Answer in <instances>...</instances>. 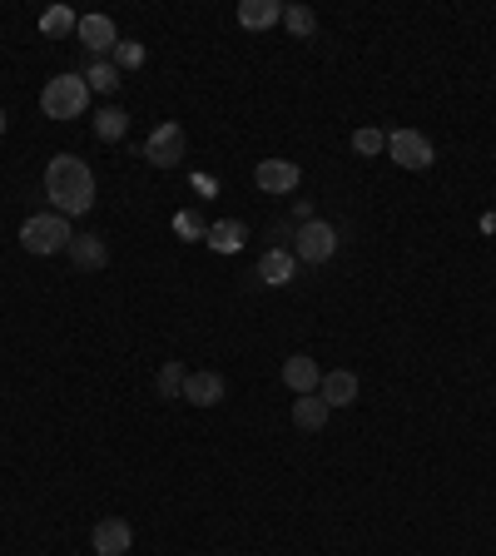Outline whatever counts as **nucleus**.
Listing matches in <instances>:
<instances>
[{
  "label": "nucleus",
  "mask_w": 496,
  "mask_h": 556,
  "mask_svg": "<svg viewBox=\"0 0 496 556\" xmlns=\"http://www.w3.org/2000/svg\"><path fill=\"white\" fill-rule=\"evenodd\" d=\"M45 194L55 204V214H90L95 204V174L80 154H55L50 169H45Z\"/></svg>",
  "instance_id": "f257e3e1"
},
{
  "label": "nucleus",
  "mask_w": 496,
  "mask_h": 556,
  "mask_svg": "<svg viewBox=\"0 0 496 556\" xmlns=\"http://www.w3.org/2000/svg\"><path fill=\"white\" fill-rule=\"evenodd\" d=\"M70 239H75V229H70L65 214H35V219L20 224V249H25V254H40V259L65 254Z\"/></svg>",
  "instance_id": "f03ea898"
},
{
  "label": "nucleus",
  "mask_w": 496,
  "mask_h": 556,
  "mask_svg": "<svg viewBox=\"0 0 496 556\" xmlns=\"http://www.w3.org/2000/svg\"><path fill=\"white\" fill-rule=\"evenodd\" d=\"M40 110H45V120H80V115L90 110V85H85V75H55V80L45 85V95H40Z\"/></svg>",
  "instance_id": "7ed1b4c3"
},
{
  "label": "nucleus",
  "mask_w": 496,
  "mask_h": 556,
  "mask_svg": "<svg viewBox=\"0 0 496 556\" xmlns=\"http://www.w3.org/2000/svg\"><path fill=\"white\" fill-rule=\"evenodd\" d=\"M333 254H338V229L323 224V219H308L293 239V259L298 264H328Z\"/></svg>",
  "instance_id": "20e7f679"
},
{
  "label": "nucleus",
  "mask_w": 496,
  "mask_h": 556,
  "mask_svg": "<svg viewBox=\"0 0 496 556\" xmlns=\"http://www.w3.org/2000/svg\"><path fill=\"white\" fill-rule=\"evenodd\" d=\"M387 154H392V164H402V169H427L437 154H432V139L417 135V130H392L387 135Z\"/></svg>",
  "instance_id": "39448f33"
},
{
  "label": "nucleus",
  "mask_w": 496,
  "mask_h": 556,
  "mask_svg": "<svg viewBox=\"0 0 496 556\" xmlns=\"http://www.w3.org/2000/svg\"><path fill=\"white\" fill-rule=\"evenodd\" d=\"M184 149H189V139H184V130L169 120V125H159L154 135L144 139V159L149 164H159V169H174L179 159H184Z\"/></svg>",
  "instance_id": "423d86ee"
},
{
  "label": "nucleus",
  "mask_w": 496,
  "mask_h": 556,
  "mask_svg": "<svg viewBox=\"0 0 496 556\" xmlns=\"http://www.w3.org/2000/svg\"><path fill=\"white\" fill-rule=\"evenodd\" d=\"M253 184H258L263 194H293V189L303 184V169H298L293 159H263V164L253 169Z\"/></svg>",
  "instance_id": "0eeeda50"
},
{
  "label": "nucleus",
  "mask_w": 496,
  "mask_h": 556,
  "mask_svg": "<svg viewBox=\"0 0 496 556\" xmlns=\"http://www.w3.org/2000/svg\"><path fill=\"white\" fill-rule=\"evenodd\" d=\"M90 547H95V556H124L134 547V527L124 517H105V522H95Z\"/></svg>",
  "instance_id": "6e6552de"
},
{
  "label": "nucleus",
  "mask_w": 496,
  "mask_h": 556,
  "mask_svg": "<svg viewBox=\"0 0 496 556\" xmlns=\"http://www.w3.org/2000/svg\"><path fill=\"white\" fill-rule=\"evenodd\" d=\"M75 35H80V45H85L95 60H100V55H115V45H120V30H115L110 15H85Z\"/></svg>",
  "instance_id": "1a4fd4ad"
},
{
  "label": "nucleus",
  "mask_w": 496,
  "mask_h": 556,
  "mask_svg": "<svg viewBox=\"0 0 496 556\" xmlns=\"http://www.w3.org/2000/svg\"><path fill=\"white\" fill-rule=\"evenodd\" d=\"M184 403H194V408H219V403H224V378H219V373H189V378H184Z\"/></svg>",
  "instance_id": "9d476101"
},
{
  "label": "nucleus",
  "mask_w": 496,
  "mask_h": 556,
  "mask_svg": "<svg viewBox=\"0 0 496 556\" xmlns=\"http://www.w3.org/2000/svg\"><path fill=\"white\" fill-rule=\"evenodd\" d=\"M318 398H323L328 408H353V403H358V373H348V368L328 373V378L318 383Z\"/></svg>",
  "instance_id": "9b49d317"
},
{
  "label": "nucleus",
  "mask_w": 496,
  "mask_h": 556,
  "mask_svg": "<svg viewBox=\"0 0 496 556\" xmlns=\"http://www.w3.org/2000/svg\"><path fill=\"white\" fill-rule=\"evenodd\" d=\"M283 383L303 398V393H318V383H323V373H318V363L308 358V353H293L288 363H283Z\"/></svg>",
  "instance_id": "f8f14e48"
},
{
  "label": "nucleus",
  "mask_w": 496,
  "mask_h": 556,
  "mask_svg": "<svg viewBox=\"0 0 496 556\" xmlns=\"http://www.w3.org/2000/svg\"><path fill=\"white\" fill-rule=\"evenodd\" d=\"M258 278H263L268 288H283V283L298 278V259H293L288 249H268V254L258 259Z\"/></svg>",
  "instance_id": "ddd939ff"
},
{
  "label": "nucleus",
  "mask_w": 496,
  "mask_h": 556,
  "mask_svg": "<svg viewBox=\"0 0 496 556\" xmlns=\"http://www.w3.org/2000/svg\"><path fill=\"white\" fill-rule=\"evenodd\" d=\"M65 254H70L80 269H105V264H110V249H105V239H100V234H75Z\"/></svg>",
  "instance_id": "4468645a"
},
{
  "label": "nucleus",
  "mask_w": 496,
  "mask_h": 556,
  "mask_svg": "<svg viewBox=\"0 0 496 556\" xmlns=\"http://www.w3.org/2000/svg\"><path fill=\"white\" fill-rule=\"evenodd\" d=\"M239 25H244V30L283 25V5H278V0H244V5H239Z\"/></svg>",
  "instance_id": "2eb2a0df"
},
{
  "label": "nucleus",
  "mask_w": 496,
  "mask_h": 556,
  "mask_svg": "<svg viewBox=\"0 0 496 556\" xmlns=\"http://www.w3.org/2000/svg\"><path fill=\"white\" fill-rule=\"evenodd\" d=\"M328 403L318 398V393H303V398H293V427H303V432H318L323 422H328Z\"/></svg>",
  "instance_id": "dca6fc26"
},
{
  "label": "nucleus",
  "mask_w": 496,
  "mask_h": 556,
  "mask_svg": "<svg viewBox=\"0 0 496 556\" xmlns=\"http://www.w3.org/2000/svg\"><path fill=\"white\" fill-rule=\"evenodd\" d=\"M209 249H214V254H239V249H244V224H239V219L209 224Z\"/></svg>",
  "instance_id": "f3484780"
},
{
  "label": "nucleus",
  "mask_w": 496,
  "mask_h": 556,
  "mask_svg": "<svg viewBox=\"0 0 496 556\" xmlns=\"http://www.w3.org/2000/svg\"><path fill=\"white\" fill-rule=\"evenodd\" d=\"M40 30H45L50 40H60V35H75V30H80V15H75L70 5H50V10L40 15Z\"/></svg>",
  "instance_id": "a211bd4d"
},
{
  "label": "nucleus",
  "mask_w": 496,
  "mask_h": 556,
  "mask_svg": "<svg viewBox=\"0 0 496 556\" xmlns=\"http://www.w3.org/2000/svg\"><path fill=\"white\" fill-rule=\"evenodd\" d=\"M283 25H288V35L308 40V35L318 30V10H313V5H288V10H283Z\"/></svg>",
  "instance_id": "6ab92c4d"
},
{
  "label": "nucleus",
  "mask_w": 496,
  "mask_h": 556,
  "mask_svg": "<svg viewBox=\"0 0 496 556\" xmlns=\"http://www.w3.org/2000/svg\"><path fill=\"white\" fill-rule=\"evenodd\" d=\"M85 85H90V90H100V95H115V90H120V70H115L110 60H90Z\"/></svg>",
  "instance_id": "aec40b11"
},
{
  "label": "nucleus",
  "mask_w": 496,
  "mask_h": 556,
  "mask_svg": "<svg viewBox=\"0 0 496 556\" xmlns=\"http://www.w3.org/2000/svg\"><path fill=\"white\" fill-rule=\"evenodd\" d=\"M184 378H189V368L179 358H169L159 368V398H184Z\"/></svg>",
  "instance_id": "412c9836"
},
{
  "label": "nucleus",
  "mask_w": 496,
  "mask_h": 556,
  "mask_svg": "<svg viewBox=\"0 0 496 556\" xmlns=\"http://www.w3.org/2000/svg\"><path fill=\"white\" fill-rule=\"evenodd\" d=\"M124 130H129V115H124V110H100V115H95V135L105 139V144L124 139Z\"/></svg>",
  "instance_id": "4be33fe9"
},
{
  "label": "nucleus",
  "mask_w": 496,
  "mask_h": 556,
  "mask_svg": "<svg viewBox=\"0 0 496 556\" xmlns=\"http://www.w3.org/2000/svg\"><path fill=\"white\" fill-rule=\"evenodd\" d=\"M174 234L194 244V239H209V224H204L194 209H179V214H174Z\"/></svg>",
  "instance_id": "5701e85b"
},
{
  "label": "nucleus",
  "mask_w": 496,
  "mask_h": 556,
  "mask_svg": "<svg viewBox=\"0 0 496 556\" xmlns=\"http://www.w3.org/2000/svg\"><path fill=\"white\" fill-rule=\"evenodd\" d=\"M144 65V45L139 40H120L115 45V70H139Z\"/></svg>",
  "instance_id": "b1692460"
},
{
  "label": "nucleus",
  "mask_w": 496,
  "mask_h": 556,
  "mask_svg": "<svg viewBox=\"0 0 496 556\" xmlns=\"http://www.w3.org/2000/svg\"><path fill=\"white\" fill-rule=\"evenodd\" d=\"M353 149H358L363 159H372V154H382V149H387V135L368 125V130H358V135H353Z\"/></svg>",
  "instance_id": "393cba45"
},
{
  "label": "nucleus",
  "mask_w": 496,
  "mask_h": 556,
  "mask_svg": "<svg viewBox=\"0 0 496 556\" xmlns=\"http://www.w3.org/2000/svg\"><path fill=\"white\" fill-rule=\"evenodd\" d=\"M0 135H5V110H0Z\"/></svg>",
  "instance_id": "a878e982"
}]
</instances>
